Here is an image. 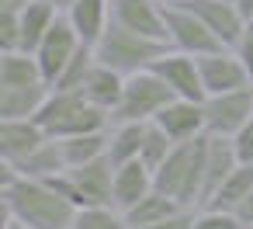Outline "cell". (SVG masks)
<instances>
[{
    "mask_svg": "<svg viewBox=\"0 0 253 229\" xmlns=\"http://www.w3.org/2000/svg\"><path fill=\"white\" fill-rule=\"evenodd\" d=\"M0 205L7 219L25 222L28 229H73L77 222L73 201H66L49 181L21 177L4 160H0Z\"/></svg>",
    "mask_w": 253,
    "mask_h": 229,
    "instance_id": "1",
    "label": "cell"
},
{
    "mask_svg": "<svg viewBox=\"0 0 253 229\" xmlns=\"http://www.w3.org/2000/svg\"><path fill=\"white\" fill-rule=\"evenodd\" d=\"M205 153H208V132L187 142H177L170 149V156L160 163L156 187L170 198H177L187 208H201V194H205Z\"/></svg>",
    "mask_w": 253,
    "mask_h": 229,
    "instance_id": "2",
    "label": "cell"
},
{
    "mask_svg": "<svg viewBox=\"0 0 253 229\" xmlns=\"http://www.w3.org/2000/svg\"><path fill=\"white\" fill-rule=\"evenodd\" d=\"M35 118L52 139H70V136L111 129V115L101 111L97 104H90L80 91H49V97Z\"/></svg>",
    "mask_w": 253,
    "mask_h": 229,
    "instance_id": "3",
    "label": "cell"
},
{
    "mask_svg": "<svg viewBox=\"0 0 253 229\" xmlns=\"http://www.w3.org/2000/svg\"><path fill=\"white\" fill-rule=\"evenodd\" d=\"M49 184L66 201H73L77 208H87V205H115V160L104 153V156H97L90 163L66 167L56 177H49Z\"/></svg>",
    "mask_w": 253,
    "mask_h": 229,
    "instance_id": "4",
    "label": "cell"
},
{
    "mask_svg": "<svg viewBox=\"0 0 253 229\" xmlns=\"http://www.w3.org/2000/svg\"><path fill=\"white\" fill-rule=\"evenodd\" d=\"M94 49H97V59H101L104 66H111V70L132 77V73H139V70H149L170 46H167V42H156V39H146V35H135V32H128V28H122V25L111 21L108 32L101 35V42H97Z\"/></svg>",
    "mask_w": 253,
    "mask_h": 229,
    "instance_id": "5",
    "label": "cell"
},
{
    "mask_svg": "<svg viewBox=\"0 0 253 229\" xmlns=\"http://www.w3.org/2000/svg\"><path fill=\"white\" fill-rule=\"evenodd\" d=\"M177 94L167 87V80L149 66L132 77H125V94L111 115V122H153Z\"/></svg>",
    "mask_w": 253,
    "mask_h": 229,
    "instance_id": "6",
    "label": "cell"
},
{
    "mask_svg": "<svg viewBox=\"0 0 253 229\" xmlns=\"http://www.w3.org/2000/svg\"><path fill=\"white\" fill-rule=\"evenodd\" d=\"M167 42L170 49H180L187 56H208L215 49H225V42L184 4L167 0Z\"/></svg>",
    "mask_w": 253,
    "mask_h": 229,
    "instance_id": "7",
    "label": "cell"
},
{
    "mask_svg": "<svg viewBox=\"0 0 253 229\" xmlns=\"http://www.w3.org/2000/svg\"><path fill=\"white\" fill-rule=\"evenodd\" d=\"M201 104H205V129H208V136L232 139L253 118V87L225 91V94H208Z\"/></svg>",
    "mask_w": 253,
    "mask_h": 229,
    "instance_id": "8",
    "label": "cell"
},
{
    "mask_svg": "<svg viewBox=\"0 0 253 229\" xmlns=\"http://www.w3.org/2000/svg\"><path fill=\"white\" fill-rule=\"evenodd\" d=\"M80 46H84L80 32L73 28V21H70L66 14H59L56 25L49 28V35L42 39V46L32 52V56L39 59V70H42V77H45L49 87L59 80V73L66 70V63L73 59V52H77Z\"/></svg>",
    "mask_w": 253,
    "mask_h": 229,
    "instance_id": "9",
    "label": "cell"
},
{
    "mask_svg": "<svg viewBox=\"0 0 253 229\" xmlns=\"http://www.w3.org/2000/svg\"><path fill=\"white\" fill-rule=\"evenodd\" d=\"M201 66V80H205V94H225V91H243L253 87V77L246 70V63L239 59V52L232 46L215 49L208 56H198Z\"/></svg>",
    "mask_w": 253,
    "mask_h": 229,
    "instance_id": "10",
    "label": "cell"
},
{
    "mask_svg": "<svg viewBox=\"0 0 253 229\" xmlns=\"http://www.w3.org/2000/svg\"><path fill=\"white\" fill-rule=\"evenodd\" d=\"M111 21L135 35L167 42V0H111Z\"/></svg>",
    "mask_w": 253,
    "mask_h": 229,
    "instance_id": "11",
    "label": "cell"
},
{
    "mask_svg": "<svg viewBox=\"0 0 253 229\" xmlns=\"http://www.w3.org/2000/svg\"><path fill=\"white\" fill-rule=\"evenodd\" d=\"M153 70L167 80V87L177 94V97H187V101H205V80H201V66H198V56H187L180 49H167Z\"/></svg>",
    "mask_w": 253,
    "mask_h": 229,
    "instance_id": "12",
    "label": "cell"
},
{
    "mask_svg": "<svg viewBox=\"0 0 253 229\" xmlns=\"http://www.w3.org/2000/svg\"><path fill=\"white\" fill-rule=\"evenodd\" d=\"M173 142H187V139H198L205 136V104L201 101H187V97H173L156 118H153Z\"/></svg>",
    "mask_w": 253,
    "mask_h": 229,
    "instance_id": "13",
    "label": "cell"
},
{
    "mask_svg": "<svg viewBox=\"0 0 253 229\" xmlns=\"http://www.w3.org/2000/svg\"><path fill=\"white\" fill-rule=\"evenodd\" d=\"M45 139L49 132L39 125V118H0V160L4 163L25 160Z\"/></svg>",
    "mask_w": 253,
    "mask_h": 229,
    "instance_id": "14",
    "label": "cell"
},
{
    "mask_svg": "<svg viewBox=\"0 0 253 229\" xmlns=\"http://www.w3.org/2000/svg\"><path fill=\"white\" fill-rule=\"evenodd\" d=\"M177 4L191 7L225 46H236V39L246 28V18H243V11L232 4V0H177Z\"/></svg>",
    "mask_w": 253,
    "mask_h": 229,
    "instance_id": "15",
    "label": "cell"
},
{
    "mask_svg": "<svg viewBox=\"0 0 253 229\" xmlns=\"http://www.w3.org/2000/svg\"><path fill=\"white\" fill-rule=\"evenodd\" d=\"M80 94H84L90 104H97L101 111L115 115V108H118V101H122V94H125V73H118V70H111V66H104V63L97 59L94 70L87 73Z\"/></svg>",
    "mask_w": 253,
    "mask_h": 229,
    "instance_id": "16",
    "label": "cell"
},
{
    "mask_svg": "<svg viewBox=\"0 0 253 229\" xmlns=\"http://www.w3.org/2000/svg\"><path fill=\"white\" fill-rule=\"evenodd\" d=\"M153 187H156V177H153V170L142 160H128V163L115 167V205L122 212L139 205Z\"/></svg>",
    "mask_w": 253,
    "mask_h": 229,
    "instance_id": "17",
    "label": "cell"
},
{
    "mask_svg": "<svg viewBox=\"0 0 253 229\" xmlns=\"http://www.w3.org/2000/svg\"><path fill=\"white\" fill-rule=\"evenodd\" d=\"M239 167V156L232 149V139L225 136H208V153H205V194H201V205L211 201V194L222 187V181Z\"/></svg>",
    "mask_w": 253,
    "mask_h": 229,
    "instance_id": "18",
    "label": "cell"
},
{
    "mask_svg": "<svg viewBox=\"0 0 253 229\" xmlns=\"http://www.w3.org/2000/svg\"><path fill=\"white\" fill-rule=\"evenodd\" d=\"M66 18L73 21V28L80 32L84 42L97 46L101 35L111 25V0H77V4L66 11Z\"/></svg>",
    "mask_w": 253,
    "mask_h": 229,
    "instance_id": "19",
    "label": "cell"
},
{
    "mask_svg": "<svg viewBox=\"0 0 253 229\" xmlns=\"http://www.w3.org/2000/svg\"><path fill=\"white\" fill-rule=\"evenodd\" d=\"M63 11L52 4V0H32V4L21 11V49L25 52H35L42 46V39L49 35V28L56 25Z\"/></svg>",
    "mask_w": 253,
    "mask_h": 229,
    "instance_id": "20",
    "label": "cell"
},
{
    "mask_svg": "<svg viewBox=\"0 0 253 229\" xmlns=\"http://www.w3.org/2000/svg\"><path fill=\"white\" fill-rule=\"evenodd\" d=\"M49 84L35 87H0V118H35L49 97Z\"/></svg>",
    "mask_w": 253,
    "mask_h": 229,
    "instance_id": "21",
    "label": "cell"
},
{
    "mask_svg": "<svg viewBox=\"0 0 253 229\" xmlns=\"http://www.w3.org/2000/svg\"><path fill=\"white\" fill-rule=\"evenodd\" d=\"M21 177H39V181H49V177H56L59 170H66V156H63V146H59V139H45L39 149H32L25 160H18V163H11Z\"/></svg>",
    "mask_w": 253,
    "mask_h": 229,
    "instance_id": "22",
    "label": "cell"
},
{
    "mask_svg": "<svg viewBox=\"0 0 253 229\" xmlns=\"http://www.w3.org/2000/svg\"><path fill=\"white\" fill-rule=\"evenodd\" d=\"M146 129H149V122H111V132H108V156L115 160V167H122V163H128V160H139Z\"/></svg>",
    "mask_w": 253,
    "mask_h": 229,
    "instance_id": "23",
    "label": "cell"
},
{
    "mask_svg": "<svg viewBox=\"0 0 253 229\" xmlns=\"http://www.w3.org/2000/svg\"><path fill=\"white\" fill-rule=\"evenodd\" d=\"M35 84H45V77L32 52L25 49L0 52V87H35Z\"/></svg>",
    "mask_w": 253,
    "mask_h": 229,
    "instance_id": "24",
    "label": "cell"
},
{
    "mask_svg": "<svg viewBox=\"0 0 253 229\" xmlns=\"http://www.w3.org/2000/svg\"><path fill=\"white\" fill-rule=\"evenodd\" d=\"M250 191H253V163H239L225 181H222V187L211 194V208H225V212H239L243 208V201L250 198Z\"/></svg>",
    "mask_w": 253,
    "mask_h": 229,
    "instance_id": "25",
    "label": "cell"
},
{
    "mask_svg": "<svg viewBox=\"0 0 253 229\" xmlns=\"http://www.w3.org/2000/svg\"><path fill=\"white\" fill-rule=\"evenodd\" d=\"M177 208H187V205H180L177 198H170V194H163L160 187H153V191H149L139 205H132L125 215H128V226H132V229H142V226H153V222L173 215Z\"/></svg>",
    "mask_w": 253,
    "mask_h": 229,
    "instance_id": "26",
    "label": "cell"
},
{
    "mask_svg": "<svg viewBox=\"0 0 253 229\" xmlns=\"http://www.w3.org/2000/svg\"><path fill=\"white\" fill-rule=\"evenodd\" d=\"M108 132H84V136H70V139H59L63 146V156H66V167H80V163H90L97 156L108 153Z\"/></svg>",
    "mask_w": 253,
    "mask_h": 229,
    "instance_id": "27",
    "label": "cell"
},
{
    "mask_svg": "<svg viewBox=\"0 0 253 229\" xmlns=\"http://www.w3.org/2000/svg\"><path fill=\"white\" fill-rule=\"evenodd\" d=\"M94 63H97V49H94L90 42H84V46L73 52V59L66 63V70L59 73V80L52 84V91H80L84 80H87V73L94 70Z\"/></svg>",
    "mask_w": 253,
    "mask_h": 229,
    "instance_id": "28",
    "label": "cell"
},
{
    "mask_svg": "<svg viewBox=\"0 0 253 229\" xmlns=\"http://www.w3.org/2000/svg\"><path fill=\"white\" fill-rule=\"evenodd\" d=\"M73 229H132V226L118 205H87V208H77Z\"/></svg>",
    "mask_w": 253,
    "mask_h": 229,
    "instance_id": "29",
    "label": "cell"
},
{
    "mask_svg": "<svg viewBox=\"0 0 253 229\" xmlns=\"http://www.w3.org/2000/svg\"><path fill=\"white\" fill-rule=\"evenodd\" d=\"M173 146H177V142H173V139H170V136H167L156 122H149L146 139H142V153H139V160H142V163L156 174V170H160V163L170 156V149H173Z\"/></svg>",
    "mask_w": 253,
    "mask_h": 229,
    "instance_id": "30",
    "label": "cell"
},
{
    "mask_svg": "<svg viewBox=\"0 0 253 229\" xmlns=\"http://www.w3.org/2000/svg\"><path fill=\"white\" fill-rule=\"evenodd\" d=\"M194 229H246V222H243L239 212H225V208L201 205L198 215H194Z\"/></svg>",
    "mask_w": 253,
    "mask_h": 229,
    "instance_id": "31",
    "label": "cell"
},
{
    "mask_svg": "<svg viewBox=\"0 0 253 229\" xmlns=\"http://www.w3.org/2000/svg\"><path fill=\"white\" fill-rule=\"evenodd\" d=\"M21 49V14L0 11V52H18Z\"/></svg>",
    "mask_w": 253,
    "mask_h": 229,
    "instance_id": "32",
    "label": "cell"
},
{
    "mask_svg": "<svg viewBox=\"0 0 253 229\" xmlns=\"http://www.w3.org/2000/svg\"><path fill=\"white\" fill-rule=\"evenodd\" d=\"M194 215H198V208H177L173 215H167L153 226H142V229H194Z\"/></svg>",
    "mask_w": 253,
    "mask_h": 229,
    "instance_id": "33",
    "label": "cell"
},
{
    "mask_svg": "<svg viewBox=\"0 0 253 229\" xmlns=\"http://www.w3.org/2000/svg\"><path fill=\"white\" fill-rule=\"evenodd\" d=\"M232 149H236L239 163H253V118L232 136Z\"/></svg>",
    "mask_w": 253,
    "mask_h": 229,
    "instance_id": "34",
    "label": "cell"
},
{
    "mask_svg": "<svg viewBox=\"0 0 253 229\" xmlns=\"http://www.w3.org/2000/svg\"><path fill=\"white\" fill-rule=\"evenodd\" d=\"M236 52H239V59L246 63V70H250V77H253V18L246 21V28H243V35L236 39V46H232Z\"/></svg>",
    "mask_w": 253,
    "mask_h": 229,
    "instance_id": "35",
    "label": "cell"
},
{
    "mask_svg": "<svg viewBox=\"0 0 253 229\" xmlns=\"http://www.w3.org/2000/svg\"><path fill=\"white\" fill-rule=\"evenodd\" d=\"M28 4H32V0H0V11H7V14H21Z\"/></svg>",
    "mask_w": 253,
    "mask_h": 229,
    "instance_id": "36",
    "label": "cell"
},
{
    "mask_svg": "<svg viewBox=\"0 0 253 229\" xmlns=\"http://www.w3.org/2000/svg\"><path fill=\"white\" fill-rule=\"evenodd\" d=\"M239 215H243V222H246V229L253 226V191H250V198L243 201V208H239Z\"/></svg>",
    "mask_w": 253,
    "mask_h": 229,
    "instance_id": "37",
    "label": "cell"
},
{
    "mask_svg": "<svg viewBox=\"0 0 253 229\" xmlns=\"http://www.w3.org/2000/svg\"><path fill=\"white\" fill-rule=\"evenodd\" d=\"M236 7L243 11V18H246V21L253 18V0H236Z\"/></svg>",
    "mask_w": 253,
    "mask_h": 229,
    "instance_id": "38",
    "label": "cell"
},
{
    "mask_svg": "<svg viewBox=\"0 0 253 229\" xmlns=\"http://www.w3.org/2000/svg\"><path fill=\"white\" fill-rule=\"evenodd\" d=\"M4 229H28V226L18 222V219H7V215H4Z\"/></svg>",
    "mask_w": 253,
    "mask_h": 229,
    "instance_id": "39",
    "label": "cell"
},
{
    "mask_svg": "<svg viewBox=\"0 0 253 229\" xmlns=\"http://www.w3.org/2000/svg\"><path fill=\"white\" fill-rule=\"evenodd\" d=\"M52 4H56V7H59V11H63V14H66V11H70V7H73V4H77V0H52Z\"/></svg>",
    "mask_w": 253,
    "mask_h": 229,
    "instance_id": "40",
    "label": "cell"
},
{
    "mask_svg": "<svg viewBox=\"0 0 253 229\" xmlns=\"http://www.w3.org/2000/svg\"><path fill=\"white\" fill-rule=\"evenodd\" d=\"M232 4H236V0H232Z\"/></svg>",
    "mask_w": 253,
    "mask_h": 229,
    "instance_id": "41",
    "label": "cell"
}]
</instances>
